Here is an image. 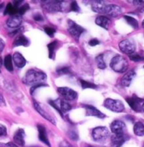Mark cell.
Listing matches in <instances>:
<instances>
[{
  "instance_id": "8",
  "label": "cell",
  "mask_w": 144,
  "mask_h": 147,
  "mask_svg": "<svg viewBox=\"0 0 144 147\" xmlns=\"http://www.w3.org/2000/svg\"><path fill=\"white\" fill-rule=\"evenodd\" d=\"M119 48L125 54L131 55V54H133L135 53V51H136V45L131 40L125 39V40H122L119 43Z\"/></svg>"
},
{
  "instance_id": "3",
  "label": "cell",
  "mask_w": 144,
  "mask_h": 147,
  "mask_svg": "<svg viewBox=\"0 0 144 147\" xmlns=\"http://www.w3.org/2000/svg\"><path fill=\"white\" fill-rule=\"evenodd\" d=\"M48 102L54 109H56L58 111V113L62 117H63L64 113H67L72 109L71 104L62 98H58L56 100H49Z\"/></svg>"
},
{
  "instance_id": "2",
  "label": "cell",
  "mask_w": 144,
  "mask_h": 147,
  "mask_svg": "<svg viewBox=\"0 0 144 147\" xmlns=\"http://www.w3.org/2000/svg\"><path fill=\"white\" fill-rule=\"evenodd\" d=\"M111 68L117 73H124L128 69V62L121 55H115L111 61Z\"/></svg>"
},
{
  "instance_id": "6",
  "label": "cell",
  "mask_w": 144,
  "mask_h": 147,
  "mask_svg": "<svg viewBox=\"0 0 144 147\" xmlns=\"http://www.w3.org/2000/svg\"><path fill=\"white\" fill-rule=\"evenodd\" d=\"M63 3L62 1H42V6L47 12H60L64 9Z\"/></svg>"
},
{
  "instance_id": "48",
  "label": "cell",
  "mask_w": 144,
  "mask_h": 147,
  "mask_svg": "<svg viewBox=\"0 0 144 147\" xmlns=\"http://www.w3.org/2000/svg\"><path fill=\"white\" fill-rule=\"evenodd\" d=\"M3 65V59H2V58L0 57V68H1V66Z\"/></svg>"
},
{
  "instance_id": "4",
  "label": "cell",
  "mask_w": 144,
  "mask_h": 147,
  "mask_svg": "<svg viewBox=\"0 0 144 147\" xmlns=\"http://www.w3.org/2000/svg\"><path fill=\"white\" fill-rule=\"evenodd\" d=\"M91 134H92V138L94 141L102 143L108 139V137L110 136V132L106 127L99 126V127H96L92 129Z\"/></svg>"
},
{
  "instance_id": "39",
  "label": "cell",
  "mask_w": 144,
  "mask_h": 147,
  "mask_svg": "<svg viewBox=\"0 0 144 147\" xmlns=\"http://www.w3.org/2000/svg\"><path fill=\"white\" fill-rule=\"evenodd\" d=\"M7 135V129L4 125L0 124V137H4Z\"/></svg>"
},
{
  "instance_id": "54",
  "label": "cell",
  "mask_w": 144,
  "mask_h": 147,
  "mask_svg": "<svg viewBox=\"0 0 144 147\" xmlns=\"http://www.w3.org/2000/svg\"><path fill=\"white\" fill-rule=\"evenodd\" d=\"M143 147H144V143H143Z\"/></svg>"
},
{
  "instance_id": "55",
  "label": "cell",
  "mask_w": 144,
  "mask_h": 147,
  "mask_svg": "<svg viewBox=\"0 0 144 147\" xmlns=\"http://www.w3.org/2000/svg\"><path fill=\"white\" fill-rule=\"evenodd\" d=\"M0 72H1V70H0Z\"/></svg>"
},
{
  "instance_id": "35",
  "label": "cell",
  "mask_w": 144,
  "mask_h": 147,
  "mask_svg": "<svg viewBox=\"0 0 144 147\" xmlns=\"http://www.w3.org/2000/svg\"><path fill=\"white\" fill-rule=\"evenodd\" d=\"M44 30L45 32L50 36V37H52L54 36V34L56 33V30L52 27H50V26H45L44 27Z\"/></svg>"
},
{
  "instance_id": "19",
  "label": "cell",
  "mask_w": 144,
  "mask_h": 147,
  "mask_svg": "<svg viewBox=\"0 0 144 147\" xmlns=\"http://www.w3.org/2000/svg\"><path fill=\"white\" fill-rule=\"evenodd\" d=\"M12 59L15 63V66L18 68H24L26 64V59L24 58V56L20 53H15L14 55L12 56Z\"/></svg>"
},
{
  "instance_id": "33",
  "label": "cell",
  "mask_w": 144,
  "mask_h": 147,
  "mask_svg": "<svg viewBox=\"0 0 144 147\" xmlns=\"http://www.w3.org/2000/svg\"><path fill=\"white\" fill-rule=\"evenodd\" d=\"M129 58L133 62H142V61L144 60L143 56H142V55H140L138 53H134L133 54L129 55Z\"/></svg>"
},
{
  "instance_id": "11",
  "label": "cell",
  "mask_w": 144,
  "mask_h": 147,
  "mask_svg": "<svg viewBox=\"0 0 144 147\" xmlns=\"http://www.w3.org/2000/svg\"><path fill=\"white\" fill-rule=\"evenodd\" d=\"M33 105H34V107H35V109L38 112V113L39 114H41L42 117H43L45 119H46V120H48L49 122H51L52 123H53V124H56V120H55V118H53L46 110V108L42 107V105L41 104V103L37 102H34L33 103Z\"/></svg>"
},
{
  "instance_id": "32",
  "label": "cell",
  "mask_w": 144,
  "mask_h": 147,
  "mask_svg": "<svg viewBox=\"0 0 144 147\" xmlns=\"http://www.w3.org/2000/svg\"><path fill=\"white\" fill-rule=\"evenodd\" d=\"M70 69L67 66H62V67H59L57 69V74L58 75H63V74H70Z\"/></svg>"
},
{
  "instance_id": "34",
  "label": "cell",
  "mask_w": 144,
  "mask_h": 147,
  "mask_svg": "<svg viewBox=\"0 0 144 147\" xmlns=\"http://www.w3.org/2000/svg\"><path fill=\"white\" fill-rule=\"evenodd\" d=\"M29 9V6L28 3H25V4H22L20 7H19V10H18V13H19V15H23L24 14H25V12L26 11H28Z\"/></svg>"
},
{
  "instance_id": "13",
  "label": "cell",
  "mask_w": 144,
  "mask_h": 147,
  "mask_svg": "<svg viewBox=\"0 0 144 147\" xmlns=\"http://www.w3.org/2000/svg\"><path fill=\"white\" fill-rule=\"evenodd\" d=\"M122 12V9L120 6L115 4H106V7L104 11V15L111 16V17H115L117 15H121Z\"/></svg>"
},
{
  "instance_id": "25",
  "label": "cell",
  "mask_w": 144,
  "mask_h": 147,
  "mask_svg": "<svg viewBox=\"0 0 144 147\" xmlns=\"http://www.w3.org/2000/svg\"><path fill=\"white\" fill-rule=\"evenodd\" d=\"M18 10H19V9L15 7V5H14L12 3H8V4H7L6 8H5V9H4L3 15L13 16V15H17Z\"/></svg>"
},
{
  "instance_id": "51",
  "label": "cell",
  "mask_w": 144,
  "mask_h": 147,
  "mask_svg": "<svg viewBox=\"0 0 144 147\" xmlns=\"http://www.w3.org/2000/svg\"><path fill=\"white\" fill-rule=\"evenodd\" d=\"M142 26H143V27L144 28V20H143V22H142Z\"/></svg>"
},
{
  "instance_id": "21",
  "label": "cell",
  "mask_w": 144,
  "mask_h": 147,
  "mask_svg": "<svg viewBox=\"0 0 144 147\" xmlns=\"http://www.w3.org/2000/svg\"><path fill=\"white\" fill-rule=\"evenodd\" d=\"M95 24L99 26L105 30L109 29V26L111 25V20L109 17L104 15H100L95 19Z\"/></svg>"
},
{
  "instance_id": "40",
  "label": "cell",
  "mask_w": 144,
  "mask_h": 147,
  "mask_svg": "<svg viewBox=\"0 0 144 147\" xmlns=\"http://www.w3.org/2000/svg\"><path fill=\"white\" fill-rule=\"evenodd\" d=\"M59 146H60V147H75L74 146H72V144H70L68 141H67V140L62 141Z\"/></svg>"
},
{
  "instance_id": "20",
  "label": "cell",
  "mask_w": 144,
  "mask_h": 147,
  "mask_svg": "<svg viewBox=\"0 0 144 147\" xmlns=\"http://www.w3.org/2000/svg\"><path fill=\"white\" fill-rule=\"evenodd\" d=\"M135 76H136V72L134 70L127 71L121 78V85L125 87H128L131 85V81L133 80V79L135 78Z\"/></svg>"
},
{
  "instance_id": "24",
  "label": "cell",
  "mask_w": 144,
  "mask_h": 147,
  "mask_svg": "<svg viewBox=\"0 0 144 147\" xmlns=\"http://www.w3.org/2000/svg\"><path fill=\"white\" fill-rule=\"evenodd\" d=\"M59 42L55 40L53 42H52L51 43L47 45V48H48V51H49V58L50 59H54L55 57V53H56V50L59 47Z\"/></svg>"
},
{
  "instance_id": "23",
  "label": "cell",
  "mask_w": 144,
  "mask_h": 147,
  "mask_svg": "<svg viewBox=\"0 0 144 147\" xmlns=\"http://www.w3.org/2000/svg\"><path fill=\"white\" fill-rule=\"evenodd\" d=\"M106 4L103 1H94L93 2V3L91 4V7H92V9L94 11V12H97V13H100V14H104V9L106 7Z\"/></svg>"
},
{
  "instance_id": "7",
  "label": "cell",
  "mask_w": 144,
  "mask_h": 147,
  "mask_svg": "<svg viewBox=\"0 0 144 147\" xmlns=\"http://www.w3.org/2000/svg\"><path fill=\"white\" fill-rule=\"evenodd\" d=\"M127 102L130 106V107L135 112L139 113L143 111V106L144 104V99L143 98H140L134 95L131 97H127Z\"/></svg>"
},
{
  "instance_id": "18",
  "label": "cell",
  "mask_w": 144,
  "mask_h": 147,
  "mask_svg": "<svg viewBox=\"0 0 144 147\" xmlns=\"http://www.w3.org/2000/svg\"><path fill=\"white\" fill-rule=\"evenodd\" d=\"M37 129H38V134H39V140L43 142L44 144H46L48 147H51L50 141L48 140L47 137V134H46V129L42 124H38L37 125Z\"/></svg>"
},
{
  "instance_id": "16",
  "label": "cell",
  "mask_w": 144,
  "mask_h": 147,
  "mask_svg": "<svg viewBox=\"0 0 144 147\" xmlns=\"http://www.w3.org/2000/svg\"><path fill=\"white\" fill-rule=\"evenodd\" d=\"M127 140L125 134H113L111 139V147H121Z\"/></svg>"
},
{
  "instance_id": "14",
  "label": "cell",
  "mask_w": 144,
  "mask_h": 147,
  "mask_svg": "<svg viewBox=\"0 0 144 147\" xmlns=\"http://www.w3.org/2000/svg\"><path fill=\"white\" fill-rule=\"evenodd\" d=\"M86 111L87 116H92V117H96L98 118H104L105 117V115L104 113H102L100 110H98L96 107H93L92 105H84L83 106Z\"/></svg>"
},
{
  "instance_id": "49",
  "label": "cell",
  "mask_w": 144,
  "mask_h": 147,
  "mask_svg": "<svg viewBox=\"0 0 144 147\" xmlns=\"http://www.w3.org/2000/svg\"><path fill=\"white\" fill-rule=\"evenodd\" d=\"M3 6H4V4H3V3H1V4H0V10L3 8Z\"/></svg>"
},
{
  "instance_id": "30",
  "label": "cell",
  "mask_w": 144,
  "mask_h": 147,
  "mask_svg": "<svg viewBox=\"0 0 144 147\" xmlns=\"http://www.w3.org/2000/svg\"><path fill=\"white\" fill-rule=\"evenodd\" d=\"M96 61V63H97V67L100 69H104L106 68V64H105V62H104V55L103 54H100L96 57L95 59Z\"/></svg>"
},
{
  "instance_id": "10",
  "label": "cell",
  "mask_w": 144,
  "mask_h": 147,
  "mask_svg": "<svg viewBox=\"0 0 144 147\" xmlns=\"http://www.w3.org/2000/svg\"><path fill=\"white\" fill-rule=\"evenodd\" d=\"M68 30L69 34L72 36L73 38H75L76 40H78L81 34L84 31V29L83 27H81L80 26H78V24H76L74 21L70 20H68Z\"/></svg>"
},
{
  "instance_id": "5",
  "label": "cell",
  "mask_w": 144,
  "mask_h": 147,
  "mask_svg": "<svg viewBox=\"0 0 144 147\" xmlns=\"http://www.w3.org/2000/svg\"><path fill=\"white\" fill-rule=\"evenodd\" d=\"M104 107L114 113H121L125 110L124 104L120 100L107 98L104 102Z\"/></svg>"
},
{
  "instance_id": "37",
  "label": "cell",
  "mask_w": 144,
  "mask_h": 147,
  "mask_svg": "<svg viewBox=\"0 0 144 147\" xmlns=\"http://www.w3.org/2000/svg\"><path fill=\"white\" fill-rule=\"evenodd\" d=\"M47 86V85H46V84H39V85H35V86H31V88H30V91H29L30 95H31V96H33V94L35 92V90H36L37 89L41 88V87H44V86Z\"/></svg>"
},
{
  "instance_id": "46",
  "label": "cell",
  "mask_w": 144,
  "mask_h": 147,
  "mask_svg": "<svg viewBox=\"0 0 144 147\" xmlns=\"http://www.w3.org/2000/svg\"><path fill=\"white\" fill-rule=\"evenodd\" d=\"M135 5H137V6H142L144 4L143 1H133L132 2Z\"/></svg>"
},
{
  "instance_id": "44",
  "label": "cell",
  "mask_w": 144,
  "mask_h": 147,
  "mask_svg": "<svg viewBox=\"0 0 144 147\" xmlns=\"http://www.w3.org/2000/svg\"><path fill=\"white\" fill-rule=\"evenodd\" d=\"M4 47H5V42H4V41H3L2 38H0V53L3 51Z\"/></svg>"
},
{
  "instance_id": "26",
  "label": "cell",
  "mask_w": 144,
  "mask_h": 147,
  "mask_svg": "<svg viewBox=\"0 0 144 147\" xmlns=\"http://www.w3.org/2000/svg\"><path fill=\"white\" fill-rule=\"evenodd\" d=\"M134 134L137 136H144V124L142 122H137L133 127Z\"/></svg>"
},
{
  "instance_id": "47",
  "label": "cell",
  "mask_w": 144,
  "mask_h": 147,
  "mask_svg": "<svg viewBox=\"0 0 144 147\" xmlns=\"http://www.w3.org/2000/svg\"><path fill=\"white\" fill-rule=\"evenodd\" d=\"M127 118H128L127 119L131 121V122H134V117L133 116H127Z\"/></svg>"
},
{
  "instance_id": "53",
  "label": "cell",
  "mask_w": 144,
  "mask_h": 147,
  "mask_svg": "<svg viewBox=\"0 0 144 147\" xmlns=\"http://www.w3.org/2000/svg\"><path fill=\"white\" fill-rule=\"evenodd\" d=\"M143 112H144V104L143 106Z\"/></svg>"
},
{
  "instance_id": "50",
  "label": "cell",
  "mask_w": 144,
  "mask_h": 147,
  "mask_svg": "<svg viewBox=\"0 0 144 147\" xmlns=\"http://www.w3.org/2000/svg\"><path fill=\"white\" fill-rule=\"evenodd\" d=\"M86 147H101V146H90V145H88V146H86Z\"/></svg>"
},
{
  "instance_id": "36",
  "label": "cell",
  "mask_w": 144,
  "mask_h": 147,
  "mask_svg": "<svg viewBox=\"0 0 144 147\" xmlns=\"http://www.w3.org/2000/svg\"><path fill=\"white\" fill-rule=\"evenodd\" d=\"M70 9L72 11H74V12H79L80 11V8H79L78 4L75 1H73V2H72L70 3Z\"/></svg>"
},
{
  "instance_id": "41",
  "label": "cell",
  "mask_w": 144,
  "mask_h": 147,
  "mask_svg": "<svg viewBox=\"0 0 144 147\" xmlns=\"http://www.w3.org/2000/svg\"><path fill=\"white\" fill-rule=\"evenodd\" d=\"M88 44H89V46H91V47H94V46H97V45L100 44V42H99L97 39L94 38V39H91V40L89 41Z\"/></svg>"
},
{
  "instance_id": "9",
  "label": "cell",
  "mask_w": 144,
  "mask_h": 147,
  "mask_svg": "<svg viewBox=\"0 0 144 147\" xmlns=\"http://www.w3.org/2000/svg\"><path fill=\"white\" fill-rule=\"evenodd\" d=\"M58 91L66 101H73L78 97V93L69 87H58Z\"/></svg>"
},
{
  "instance_id": "31",
  "label": "cell",
  "mask_w": 144,
  "mask_h": 147,
  "mask_svg": "<svg viewBox=\"0 0 144 147\" xmlns=\"http://www.w3.org/2000/svg\"><path fill=\"white\" fill-rule=\"evenodd\" d=\"M80 84H81V86L83 89H96L97 86L96 85H94V83H91V82H88L86 80H80Z\"/></svg>"
},
{
  "instance_id": "45",
  "label": "cell",
  "mask_w": 144,
  "mask_h": 147,
  "mask_svg": "<svg viewBox=\"0 0 144 147\" xmlns=\"http://www.w3.org/2000/svg\"><path fill=\"white\" fill-rule=\"evenodd\" d=\"M6 102H5V100H4V97L3 96V95L0 93V106L2 107H5Z\"/></svg>"
},
{
  "instance_id": "17",
  "label": "cell",
  "mask_w": 144,
  "mask_h": 147,
  "mask_svg": "<svg viewBox=\"0 0 144 147\" xmlns=\"http://www.w3.org/2000/svg\"><path fill=\"white\" fill-rule=\"evenodd\" d=\"M25 130L22 129H18L15 132L13 139H14V141H15V143L16 145H19V146H25Z\"/></svg>"
},
{
  "instance_id": "43",
  "label": "cell",
  "mask_w": 144,
  "mask_h": 147,
  "mask_svg": "<svg viewBox=\"0 0 144 147\" xmlns=\"http://www.w3.org/2000/svg\"><path fill=\"white\" fill-rule=\"evenodd\" d=\"M21 30H23V28H18V29H16L15 30H13L12 32L9 33V36H16L17 34L19 35V33L21 32Z\"/></svg>"
},
{
  "instance_id": "1",
  "label": "cell",
  "mask_w": 144,
  "mask_h": 147,
  "mask_svg": "<svg viewBox=\"0 0 144 147\" xmlns=\"http://www.w3.org/2000/svg\"><path fill=\"white\" fill-rule=\"evenodd\" d=\"M47 79L46 74L41 71V70H36V69H29L23 78V82L24 84L27 86H35L39 84H43Z\"/></svg>"
},
{
  "instance_id": "52",
  "label": "cell",
  "mask_w": 144,
  "mask_h": 147,
  "mask_svg": "<svg viewBox=\"0 0 144 147\" xmlns=\"http://www.w3.org/2000/svg\"><path fill=\"white\" fill-rule=\"evenodd\" d=\"M28 147H40V146H28Z\"/></svg>"
},
{
  "instance_id": "56",
  "label": "cell",
  "mask_w": 144,
  "mask_h": 147,
  "mask_svg": "<svg viewBox=\"0 0 144 147\" xmlns=\"http://www.w3.org/2000/svg\"><path fill=\"white\" fill-rule=\"evenodd\" d=\"M143 68H144V65H143Z\"/></svg>"
},
{
  "instance_id": "42",
  "label": "cell",
  "mask_w": 144,
  "mask_h": 147,
  "mask_svg": "<svg viewBox=\"0 0 144 147\" xmlns=\"http://www.w3.org/2000/svg\"><path fill=\"white\" fill-rule=\"evenodd\" d=\"M2 146L3 147H19L14 142H8V143H6V144H3L2 145Z\"/></svg>"
},
{
  "instance_id": "28",
  "label": "cell",
  "mask_w": 144,
  "mask_h": 147,
  "mask_svg": "<svg viewBox=\"0 0 144 147\" xmlns=\"http://www.w3.org/2000/svg\"><path fill=\"white\" fill-rule=\"evenodd\" d=\"M67 134H68V136L69 137V139H71L73 141H77L79 139V135H78V130L74 127L69 128Z\"/></svg>"
},
{
  "instance_id": "29",
  "label": "cell",
  "mask_w": 144,
  "mask_h": 147,
  "mask_svg": "<svg viewBox=\"0 0 144 147\" xmlns=\"http://www.w3.org/2000/svg\"><path fill=\"white\" fill-rule=\"evenodd\" d=\"M124 19L127 20V22L129 24L130 26H132L134 29L138 28V21L135 18H133L131 16H129V15H125L124 16Z\"/></svg>"
},
{
  "instance_id": "22",
  "label": "cell",
  "mask_w": 144,
  "mask_h": 147,
  "mask_svg": "<svg viewBox=\"0 0 144 147\" xmlns=\"http://www.w3.org/2000/svg\"><path fill=\"white\" fill-rule=\"evenodd\" d=\"M29 45V39L23 34H19V35H17L16 37H15V41L13 42V46L14 47H20V46H23V47H27Z\"/></svg>"
},
{
  "instance_id": "38",
  "label": "cell",
  "mask_w": 144,
  "mask_h": 147,
  "mask_svg": "<svg viewBox=\"0 0 144 147\" xmlns=\"http://www.w3.org/2000/svg\"><path fill=\"white\" fill-rule=\"evenodd\" d=\"M33 19H34L35 21H38V22H42V21H43L44 20V17L42 16V15L40 14V13L35 14V15H33Z\"/></svg>"
},
{
  "instance_id": "27",
  "label": "cell",
  "mask_w": 144,
  "mask_h": 147,
  "mask_svg": "<svg viewBox=\"0 0 144 147\" xmlns=\"http://www.w3.org/2000/svg\"><path fill=\"white\" fill-rule=\"evenodd\" d=\"M3 64H4V67L5 69L9 71V72H12L13 69H14V65H13V59H12V56L11 55H6L4 60H3Z\"/></svg>"
},
{
  "instance_id": "12",
  "label": "cell",
  "mask_w": 144,
  "mask_h": 147,
  "mask_svg": "<svg viewBox=\"0 0 144 147\" xmlns=\"http://www.w3.org/2000/svg\"><path fill=\"white\" fill-rule=\"evenodd\" d=\"M111 129L113 134H124L126 124L121 120H115L111 123Z\"/></svg>"
},
{
  "instance_id": "15",
  "label": "cell",
  "mask_w": 144,
  "mask_h": 147,
  "mask_svg": "<svg viewBox=\"0 0 144 147\" xmlns=\"http://www.w3.org/2000/svg\"><path fill=\"white\" fill-rule=\"evenodd\" d=\"M21 23H22V17H21V15H13V16H10L7 20V21H6L7 26L9 28H11V29L19 28L21 26Z\"/></svg>"
}]
</instances>
